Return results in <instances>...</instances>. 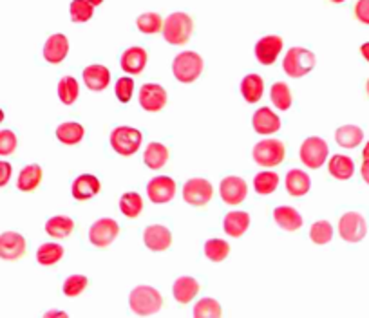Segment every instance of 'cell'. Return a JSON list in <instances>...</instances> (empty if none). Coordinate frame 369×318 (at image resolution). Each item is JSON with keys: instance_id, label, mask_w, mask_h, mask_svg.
I'll return each mask as SVG.
<instances>
[{"instance_id": "17", "label": "cell", "mask_w": 369, "mask_h": 318, "mask_svg": "<svg viewBox=\"0 0 369 318\" xmlns=\"http://www.w3.org/2000/svg\"><path fill=\"white\" fill-rule=\"evenodd\" d=\"M67 54H69V40H67L66 35L57 33V35H51L44 44V60L47 64H62V61L66 60Z\"/></svg>"}, {"instance_id": "46", "label": "cell", "mask_w": 369, "mask_h": 318, "mask_svg": "<svg viewBox=\"0 0 369 318\" xmlns=\"http://www.w3.org/2000/svg\"><path fill=\"white\" fill-rule=\"evenodd\" d=\"M355 17L362 22V24L369 25V0H358L355 4Z\"/></svg>"}, {"instance_id": "24", "label": "cell", "mask_w": 369, "mask_h": 318, "mask_svg": "<svg viewBox=\"0 0 369 318\" xmlns=\"http://www.w3.org/2000/svg\"><path fill=\"white\" fill-rule=\"evenodd\" d=\"M274 219L286 232H297L304 223L303 216L295 208H291V206H279V208H275Z\"/></svg>"}, {"instance_id": "14", "label": "cell", "mask_w": 369, "mask_h": 318, "mask_svg": "<svg viewBox=\"0 0 369 318\" xmlns=\"http://www.w3.org/2000/svg\"><path fill=\"white\" fill-rule=\"evenodd\" d=\"M283 38L277 35H268L263 37L255 44V57H257L259 64L263 66H274L275 60L279 58L281 51H283Z\"/></svg>"}, {"instance_id": "51", "label": "cell", "mask_w": 369, "mask_h": 318, "mask_svg": "<svg viewBox=\"0 0 369 318\" xmlns=\"http://www.w3.org/2000/svg\"><path fill=\"white\" fill-rule=\"evenodd\" d=\"M362 158L364 159H369V141L365 143V147H364V152H362Z\"/></svg>"}, {"instance_id": "44", "label": "cell", "mask_w": 369, "mask_h": 318, "mask_svg": "<svg viewBox=\"0 0 369 318\" xmlns=\"http://www.w3.org/2000/svg\"><path fill=\"white\" fill-rule=\"evenodd\" d=\"M115 93H116V98H118L119 102L129 103L132 98V94H134V80L127 76L119 78L118 82H116Z\"/></svg>"}, {"instance_id": "55", "label": "cell", "mask_w": 369, "mask_h": 318, "mask_svg": "<svg viewBox=\"0 0 369 318\" xmlns=\"http://www.w3.org/2000/svg\"><path fill=\"white\" fill-rule=\"evenodd\" d=\"M365 90H368V96H369V80H368V83H365Z\"/></svg>"}, {"instance_id": "22", "label": "cell", "mask_w": 369, "mask_h": 318, "mask_svg": "<svg viewBox=\"0 0 369 318\" xmlns=\"http://www.w3.org/2000/svg\"><path fill=\"white\" fill-rule=\"evenodd\" d=\"M312 179L300 168H291L286 174V190L291 197H303L310 192Z\"/></svg>"}, {"instance_id": "41", "label": "cell", "mask_w": 369, "mask_h": 318, "mask_svg": "<svg viewBox=\"0 0 369 318\" xmlns=\"http://www.w3.org/2000/svg\"><path fill=\"white\" fill-rule=\"evenodd\" d=\"M310 239L315 245H328L333 239V226L328 220H317L310 228Z\"/></svg>"}, {"instance_id": "45", "label": "cell", "mask_w": 369, "mask_h": 318, "mask_svg": "<svg viewBox=\"0 0 369 318\" xmlns=\"http://www.w3.org/2000/svg\"><path fill=\"white\" fill-rule=\"evenodd\" d=\"M18 138L13 131H0V155H11L17 151Z\"/></svg>"}, {"instance_id": "16", "label": "cell", "mask_w": 369, "mask_h": 318, "mask_svg": "<svg viewBox=\"0 0 369 318\" xmlns=\"http://www.w3.org/2000/svg\"><path fill=\"white\" fill-rule=\"evenodd\" d=\"M144 242L151 252H165L172 245V233L163 225H151L145 228Z\"/></svg>"}, {"instance_id": "15", "label": "cell", "mask_w": 369, "mask_h": 318, "mask_svg": "<svg viewBox=\"0 0 369 318\" xmlns=\"http://www.w3.org/2000/svg\"><path fill=\"white\" fill-rule=\"evenodd\" d=\"M140 105L147 112H160L167 105V90L158 83H145L140 90Z\"/></svg>"}, {"instance_id": "27", "label": "cell", "mask_w": 369, "mask_h": 318, "mask_svg": "<svg viewBox=\"0 0 369 318\" xmlns=\"http://www.w3.org/2000/svg\"><path fill=\"white\" fill-rule=\"evenodd\" d=\"M42 176H44V172H42L40 165H28V167H24L17 181L18 190L20 192H33V190H37L38 184L42 183Z\"/></svg>"}, {"instance_id": "31", "label": "cell", "mask_w": 369, "mask_h": 318, "mask_svg": "<svg viewBox=\"0 0 369 318\" xmlns=\"http://www.w3.org/2000/svg\"><path fill=\"white\" fill-rule=\"evenodd\" d=\"M336 143L344 148H355L358 147L364 139V132H362L361 126L357 125H342L336 129L335 132Z\"/></svg>"}, {"instance_id": "47", "label": "cell", "mask_w": 369, "mask_h": 318, "mask_svg": "<svg viewBox=\"0 0 369 318\" xmlns=\"http://www.w3.org/2000/svg\"><path fill=\"white\" fill-rule=\"evenodd\" d=\"M13 174V167L8 161H0V188H4L9 183Z\"/></svg>"}, {"instance_id": "53", "label": "cell", "mask_w": 369, "mask_h": 318, "mask_svg": "<svg viewBox=\"0 0 369 318\" xmlns=\"http://www.w3.org/2000/svg\"><path fill=\"white\" fill-rule=\"evenodd\" d=\"M2 122H4V110L0 109V123H2Z\"/></svg>"}, {"instance_id": "6", "label": "cell", "mask_w": 369, "mask_h": 318, "mask_svg": "<svg viewBox=\"0 0 369 318\" xmlns=\"http://www.w3.org/2000/svg\"><path fill=\"white\" fill-rule=\"evenodd\" d=\"M144 136L134 126H116L111 132V147L119 155H132L140 151Z\"/></svg>"}, {"instance_id": "9", "label": "cell", "mask_w": 369, "mask_h": 318, "mask_svg": "<svg viewBox=\"0 0 369 318\" xmlns=\"http://www.w3.org/2000/svg\"><path fill=\"white\" fill-rule=\"evenodd\" d=\"M118 235L119 225L115 219H109V217L98 219L89 230V241L90 245L96 246V248H107V246H111L112 242L118 239Z\"/></svg>"}, {"instance_id": "35", "label": "cell", "mask_w": 369, "mask_h": 318, "mask_svg": "<svg viewBox=\"0 0 369 318\" xmlns=\"http://www.w3.org/2000/svg\"><path fill=\"white\" fill-rule=\"evenodd\" d=\"M254 187H255V192L259 196H270L277 190L279 187V174H275L271 170H264L261 174H257L254 179Z\"/></svg>"}, {"instance_id": "25", "label": "cell", "mask_w": 369, "mask_h": 318, "mask_svg": "<svg viewBox=\"0 0 369 318\" xmlns=\"http://www.w3.org/2000/svg\"><path fill=\"white\" fill-rule=\"evenodd\" d=\"M264 93V80L259 74H246L241 82L242 98L248 103H257L263 98Z\"/></svg>"}, {"instance_id": "40", "label": "cell", "mask_w": 369, "mask_h": 318, "mask_svg": "<svg viewBox=\"0 0 369 318\" xmlns=\"http://www.w3.org/2000/svg\"><path fill=\"white\" fill-rule=\"evenodd\" d=\"M270 98H271V103H274L279 110H288L291 107L290 87H288L284 82H277L271 86Z\"/></svg>"}, {"instance_id": "36", "label": "cell", "mask_w": 369, "mask_h": 318, "mask_svg": "<svg viewBox=\"0 0 369 318\" xmlns=\"http://www.w3.org/2000/svg\"><path fill=\"white\" fill-rule=\"evenodd\" d=\"M78 94L80 86L78 82H76V78L64 76L60 82H58V96H60L64 105H73V103L78 100Z\"/></svg>"}, {"instance_id": "52", "label": "cell", "mask_w": 369, "mask_h": 318, "mask_svg": "<svg viewBox=\"0 0 369 318\" xmlns=\"http://www.w3.org/2000/svg\"><path fill=\"white\" fill-rule=\"evenodd\" d=\"M87 2H90V4H93V6L103 4V0H87Z\"/></svg>"}, {"instance_id": "54", "label": "cell", "mask_w": 369, "mask_h": 318, "mask_svg": "<svg viewBox=\"0 0 369 318\" xmlns=\"http://www.w3.org/2000/svg\"><path fill=\"white\" fill-rule=\"evenodd\" d=\"M329 2H333V4H342L344 0H329Z\"/></svg>"}, {"instance_id": "1", "label": "cell", "mask_w": 369, "mask_h": 318, "mask_svg": "<svg viewBox=\"0 0 369 318\" xmlns=\"http://www.w3.org/2000/svg\"><path fill=\"white\" fill-rule=\"evenodd\" d=\"M194 31V22L190 18V15L183 11L172 13L168 15L163 22V28H161V33L163 38L170 45H183L190 40Z\"/></svg>"}, {"instance_id": "29", "label": "cell", "mask_w": 369, "mask_h": 318, "mask_svg": "<svg viewBox=\"0 0 369 318\" xmlns=\"http://www.w3.org/2000/svg\"><path fill=\"white\" fill-rule=\"evenodd\" d=\"M83 136H86V129H83V125H80V123L76 122L62 123L57 129L58 141L64 143V145H69V147L71 145H78L83 139Z\"/></svg>"}, {"instance_id": "32", "label": "cell", "mask_w": 369, "mask_h": 318, "mask_svg": "<svg viewBox=\"0 0 369 318\" xmlns=\"http://www.w3.org/2000/svg\"><path fill=\"white\" fill-rule=\"evenodd\" d=\"M74 220L67 216H54L45 223V232L54 239H66L73 233Z\"/></svg>"}, {"instance_id": "4", "label": "cell", "mask_w": 369, "mask_h": 318, "mask_svg": "<svg viewBox=\"0 0 369 318\" xmlns=\"http://www.w3.org/2000/svg\"><path fill=\"white\" fill-rule=\"evenodd\" d=\"M315 53L306 47H291L283 60V69L290 78H303L315 67Z\"/></svg>"}, {"instance_id": "26", "label": "cell", "mask_w": 369, "mask_h": 318, "mask_svg": "<svg viewBox=\"0 0 369 318\" xmlns=\"http://www.w3.org/2000/svg\"><path fill=\"white\" fill-rule=\"evenodd\" d=\"M328 170L335 179L339 181H348L349 177L355 174V163L349 155H342V154H335L332 159H329Z\"/></svg>"}, {"instance_id": "37", "label": "cell", "mask_w": 369, "mask_h": 318, "mask_svg": "<svg viewBox=\"0 0 369 318\" xmlns=\"http://www.w3.org/2000/svg\"><path fill=\"white\" fill-rule=\"evenodd\" d=\"M71 20L76 22V24H83V22H89L95 15V6L87 2V0H73L71 2Z\"/></svg>"}, {"instance_id": "20", "label": "cell", "mask_w": 369, "mask_h": 318, "mask_svg": "<svg viewBox=\"0 0 369 318\" xmlns=\"http://www.w3.org/2000/svg\"><path fill=\"white\" fill-rule=\"evenodd\" d=\"M83 82H86L87 89L100 93V90L107 89L111 83V71L107 69L105 66H100V64L87 66L83 69Z\"/></svg>"}, {"instance_id": "18", "label": "cell", "mask_w": 369, "mask_h": 318, "mask_svg": "<svg viewBox=\"0 0 369 318\" xmlns=\"http://www.w3.org/2000/svg\"><path fill=\"white\" fill-rule=\"evenodd\" d=\"M100 190H102V183L96 176L93 174H83L78 176L73 181V187H71V192L76 201H87L93 199L95 196H98Z\"/></svg>"}, {"instance_id": "39", "label": "cell", "mask_w": 369, "mask_h": 318, "mask_svg": "<svg viewBox=\"0 0 369 318\" xmlns=\"http://www.w3.org/2000/svg\"><path fill=\"white\" fill-rule=\"evenodd\" d=\"M136 25L144 35H156L163 28V20L158 13H144L136 18Z\"/></svg>"}, {"instance_id": "21", "label": "cell", "mask_w": 369, "mask_h": 318, "mask_svg": "<svg viewBox=\"0 0 369 318\" xmlns=\"http://www.w3.org/2000/svg\"><path fill=\"white\" fill-rule=\"evenodd\" d=\"M252 125H254L257 134H274V132H279L281 118L275 112H271V109H268V107H261L254 114Z\"/></svg>"}, {"instance_id": "38", "label": "cell", "mask_w": 369, "mask_h": 318, "mask_svg": "<svg viewBox=\"0 0 369 318\" xmlns=\"http://www.w3.org/2000/svg\"><path fill=\"white\" fill-rule=\"evenodd\" d=\"M205 255L212 262H223L230 255L228 242L223 239H210L205 245Z\"/></svg>"}, {"instance_id": "5", "label": "cell", "mask_w": 369, "mask_h": 318, "mask_svg": "<svg viewBox=\"0 0 369 318\" xmlns=\"http://www.w3.org/2000/svg\"><path fill=\"white\" fill-rule=\"evenodd\" d=\"M254 161L264 168L277 167L284 161L286 155V147L281 139H263L254 147Z\"/></svg>"}, {"instance_id": "10", "label": "cell", "mask_w": 369, "mask_h": 318, "mask_svg": "<svg viewBox=\"0 0 369 318\" xmlns=\"http://www.w3.org/2000/svg\"><path fill=\"white\" fill-rule=\"evenodd\" d=\"M213 196V188L205 177H192L184 183L183 199L192 206H205Z\"/></svg>"}, {"instance_id": "42", "label": "cell", "mask_w": 369, "mask_h": 318, "mask_svg": "<svg viewBox=\"0 0 369 318\" xmlns=\"http://www.w3.org/2000/svg\"><path fill=\"white\" fill-rule=\"evenodd\" d=\"M221 306L213 298H201L194 307V317L196 318H218L221 317Z\"/></svg>"}, {"instance_id": "8", "label": "cell", "mask_w": 369, "mask_h": 318, "mask_svg": "<svg viewBox=\"0 0 369 318\" xmlns=\"http://www.w3.org/2000/svg\"><path fill=\"white\" fill-rule=\"evenodd\" d=\"M339 233H341L342 241L346 242H361L368 233V223L365 217L358 212H346L339 220Z\"/></svg>"}, {"instance_id": "34", "label": "cell", "mask_w": 369, "mask_h": 318, "mask_svg": "<svg viewBox=\"0 0 369 318\" xmlns=\"http://www.w3.org/2000/svg\"><path fill=\"white\" fill-rule=\"evenodd\" d=\"M64 257V246L57 242H44L37 252V261L40 266H54Z\"/></svg>"}, {"instance_id": "50", "label": "cell", "mask_w": 369, "mask_h": 318, "mask_svg": "<svg viewBox=\"0 0 369 318\" xmlns=\"http://www.w3.org/2000/svg\"><path fill=\"white\" fill-rule=\"evenodd\" d=\"M45 317H66L64 311H49V313H45Z\"/></svg>"}, {"instance_id": "7", "label": "cell", "mask_w": 369, "mask_h": 318, "mask_svg": "<svg viewBox=\"0 0 369 318\" xmlns=\"http://www.w3.org/2000/svg\"><path fill=\"white\" fill-rule=\"evenodd\" d=\"M329 147L328 143L322 138H306L304 143L300 145V161L304 163V167L308 168H320L326 163L328 159Z\"/></svg>"}, {"instance_id": "49", "label": "cell", "mask_w": 369, "mask_h": 318, "mask_svg": "<svg viewBox=\"0 0 369 318\" xmlns=\"http://www.w3.org/2000/svg\"><path fill=\"white\" fill-rule=\"evenodd\" d=\"M361 54L365 58V60L369 61V42H365V44L362 45V47H361Z\"/></svg>"}, {"instance_id": "30", "label": "cell", "mask_w": 369, "mask_h": 318, "mask_svg": "<svg viewBox=\"0 0 369 318\" xmlns=\"http://www.w3.org/2000/svg\"><path fill=\"white\" fill-rule=\"evenodd\" d=\"M144 161L148 168H152V170H160V168H163L168 161V148L165 147V145H161V143L152 141L151 145L145 148Z\"/></svg>"}, {"instance_id": "23", "label": "cell", "mask_w": 369, "mask_h": 318, "mask_svg": "<svg viewBox=\"0 0 369 318\" xmlns=\"http://www.w3.org/2000/svg\"><path fill=\"white\" fill-rule=\"evenodd\" d=\"M199 293V282L194 277H180L172 285V295L180 304H189Z\"/></svg>"}, {"instance_id": "2", "label": "cell", "mask_w": 369, "mask_h": 318, "mask_svg": "<svg viewBox=\"0 0 369 318\" xmlns=\"http://www.w3.org/2000/svg\"><path fill=\"white\" fill-rule=\"evenodd\" d=\"M129 306L134 314L148 317L161 310L163 306V297L160 291L152 285H138L129 295Z\"/></svg>"}, {"instance_id": "3", "label": "cell", "mask_w": 369, "mask_h": 318, "mask_svg": "<svg viewBox=\"0 0 369 318\" xmlns=\"http://www.w3.org/2000/svg\"><path fill=\"white\" fill-rule=\"evenodd\" d=\"M203 58L194 51H184L180 53L172 61V73L177 82L181 83H192L203 73Z\"/></svg>"}, {"instance_id": "19", "label": "cell", "mask_w": 369, "mask_h": 318, "mask_svg": "<svg viewBox=\"0 0 369 318\" xmlns=\"http://www.w3.org/2000/svg\"><path fill=\"white\" fill-rule=\"evenodd\" d=\"M148 60V54L144 47H129L123 51L122 58H119V66H122L123 73L127 74H140L145 69Z\"/></svg>"}, {"instance_id": "43", "label": "cell", "mask_w": 369, "mask_h": 318, "mask_svg": "<svg viewBox=\"0 0 369 318\" xmlns=\"http://www.w3.org/2000/svg\"><path fill=\"white\" fill-rule=\"evenodd\" d=\"M89 285V281L83 275H71L66 282H64V295L66 297H78L86 291V288Z\"/></svg>"}, {"instance_id": "11", "label": "cell", "mask_w": 369, "mask_h": 318, "mask_svg": "<svg viewBox=\"0 0 369 318\" xmlns=\"http://www.w3.org/2000/svg\"><path fill=\"white\" fill-rule=\"evenodd\" d=\"M28 245L24 235L17 232H6L0 235V259L2 261H18L24 257Z\"/></svg>"}, {"instance_id": "48", "label": "cell", "mask_w": 369, "mask_h": 318, "mask_svg": "<svg viewBox=\"0 0 369 318\" xmlns=\"http://www.w3.org/2000/svg\"><path fill=\"white\" fill-rule=\"evenodd\" d=\"M361 174H362V179L369 184V159H364V163H362V168H361Z\"/></svg>"}, {"instance_id": "28", "label": "cell", "mask_w": 369, "mask_h": 318, "mask_svg": "<svg viewBox=\"0 0 369 318\" xmlns=\"http://www.w3.org/2000/svg\"><path fill=\"white\" fill-rule=\"evenodd\" d=\"M250 228V216L246 212H230L225 217V232L230 237H241L245 235Z\"/></svg>"}, {"instance_id": "33", "label": "cell", "mask_w": 369, "mask_h": 318, "mask_svg": "<svg viewBox=\"0 0 369 318\" xmlns=\"http://www.w3.org/2000/svg\"><path fill=\"white\" fill-rule=\"evenodd\" d=\"M119 212L127 217V219H136V217H140V213L144 212V199H141L140 194L136 192L123 194L122 199H119Z\"/></svg>"}, {"instance_id": "13", "label": "cell", "mask_w": 369, "mask_h": 318, "mask_svg": "<svg viewBox=\"0 0 369 318\" xmlns=\"http://www.w3.org/2000/svg\"><path fill=\"white\" fill-rule=\"evenodd\" d=\"M147 196L152 203H168L176 197V181L167 176H158L148 181Z\"/></svg>"}, {"instance_id": "12", "label": "cell", "mask_w": 369, "mask_h": 318, "mask_svg": "<svg viewBox=\"0 0 369 318\" xmlns=\"http://www.w3.org/2000/svg\"><path fill=\"white\" fill-rule=\"evenodd\" d=\"M219 194H221V199L226 204L235 206V204H241L248 196V184L241 177L228 176L219 184Z\"/></svg>"}]
</instances>
